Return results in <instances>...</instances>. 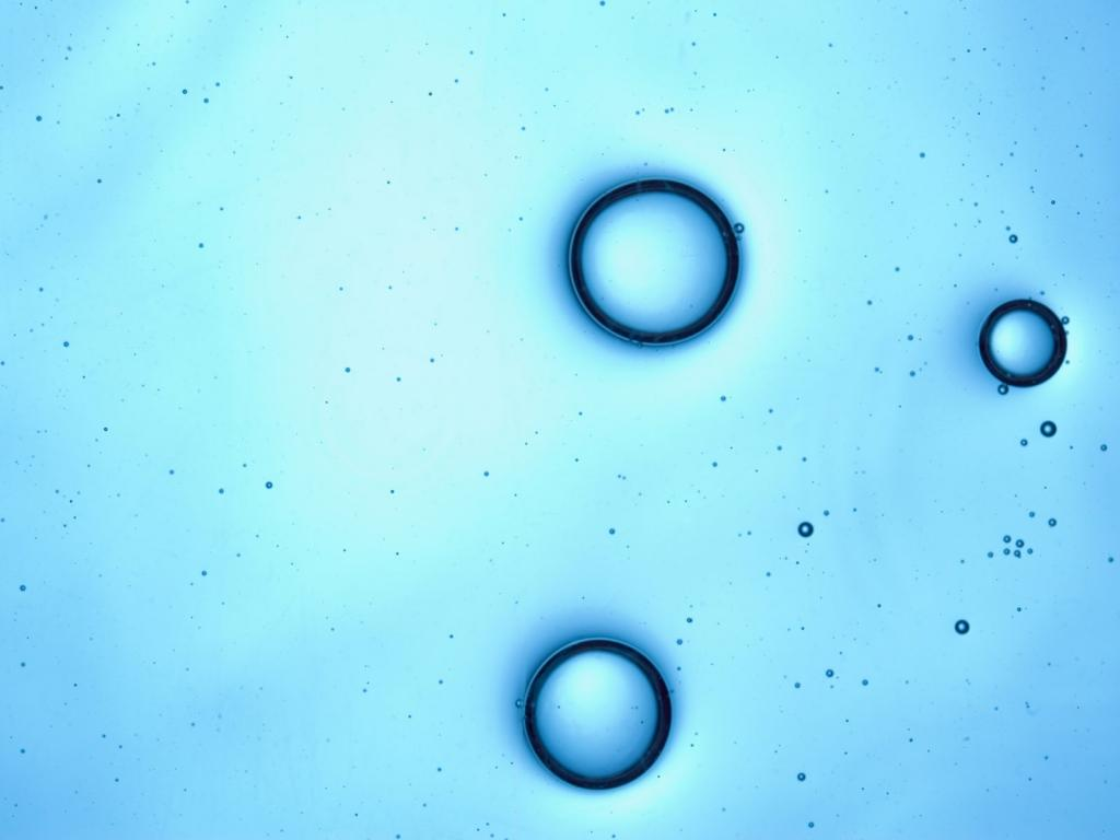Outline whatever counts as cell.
Here are the masks:
<instances>
[{
  "label": "cell",
  "mask_w": 1120,
  "mask_h": 840,
  "mask_svg": "<svg viewBox=\"0 0 1120 840\" xmlns=\"http://www.w3.org/2000/svg\"><path fill=\"white\" fill-rule=\"evenodd\" d=\"M523 730L537 761L586 791L627 786L648 773L670 736L673 702L656 664L610 638L575 640L535 670Z\"/></svg>",
  "instance_id": "cell-1"
},
{
  "label": "cell",
  "mask_w": 1120,
  "mask_h": 840,
  "mask_svg": "<svg viewBox=\"0 0 1120 840\" xmlns=\"http://www.w3.org/2000/svg\"><path fill=\"white\" fill-rule=\"evenodd\" d=\"M978 347L984 366L998 381L1011 387H1032L1059 371L1068 340L1053 311L1035 300L1016 299L988 315Z\"/></svg>",
  "instance_id": "cell-2"
}]
</instances>
